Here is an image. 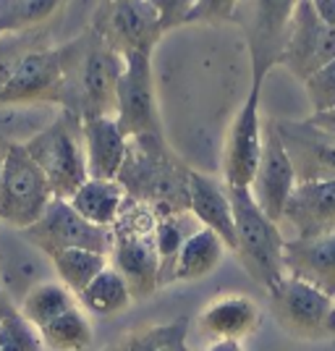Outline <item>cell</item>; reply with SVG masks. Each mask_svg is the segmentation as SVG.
I'll list each match as a JSON object with an SVG mask.
<instances>
[{
    "mask_svg": "<svg viewBox=\"0 0 335 351\" xmlns=\"http://www.w3.org/2000/svg\"><path fill=\"white\" fill-rule=\"evenodd\" d=\"M189 173L165 145L162 134H145L129 139L126 162L118 173L129 199L147 205L158 218L189 213Z\"/></svg>",
    "mask_w": 335,
    "mask_h": 351,
    "instance_id": "cell-1",
    "label": "cell"
},
{
    "mask_svg": "<svg viewBox=\"0 0 335 351\" xmlns=\"http://www.w3.org/2000/svg\"><path fill=\"white\" fill-rule=\"evenodd\" d=\"M228 197L236 223V257L249 278L270 293L288 278L283 263L286 239L280 234V226L260 210L249 189L228 186Z\"/></svg>",
    "mask_w": 335,
    "mask_h": 351,
    "instance_id": "cell-2",
    "label": "cell"
},
{
    "mask_svg": "<svg viewBox=\"0 0 335 351\" xmlns=\"http://www.w3.org/2000/svg\"><path fill=\"white\" fill-rule=\"evenodd\" d=\"M158 215L147 205L129 199L113 226L110 267L121 273L134 299H147L160 289V254L155 247Z\"/></svg>",
    "mask_w": 335,
    "mask_h": 351,
    "instance_id": "cell-3",
    "label": "cell"
},
{
    "mask_svg": "<svg viewBox=\"0 0 335 351\" xmlns=\"http://www.w3.org/2000/svg\"><path fill=\"white\" fill-rule=\"evenodd\" d=\"M123 69V56L110 50L100 37H95V43L79 58H71L69 47V79L63 95L66 110L76 113L82 121L97 116L116 118V92Z\"/></svg>",
    "mask_w": 335,
    "mask_h": 351,
    "instance_id": "cell-4",
    "label": "cell"
},
{
    "mask_svg": "<svg viewBox=\"0 0 335 351\" xmlns=\"http://www.w3.org/2000/svg\"><path fill=\"white\" fill-rule=\"evenodd\" d=\"M24 149L42 168L58 199H71L79 186L89 178L82 118L71 110H63L42 132L27 139Z\"/></svg>",
    "mask_w": 335,
    "mask_h": 351,
    "instance_id": "cell-5",
    "label": "cell"
},
{
    "mask_svg": "<svg viewBox=\"0 0 335 351\" xmlns=\"http://www.w3.org/2000/svg\"><path fill=\"white\" fill-rule=\"evenodd\" d=\"M55 199L42 168L29 158L24 145H11L0 178V223L24 231L45 215Z\"/></svg>",
    "mask_w": 335,
    "mask_h": 351,
    "instance_id": "cell-6",
    "label": "cell"
},
{
    "mask_svg": "<svg viewBox=\"0 0 335 351\" xmlns=\"http://www.w3.org/2000/svg\"><path fill=\"white\" fill-rule=\"evenodd\" d=\"M270 309L277 325L301 341H325L335 336V299L304 280L288 278L270 291Z\"/></svg>",
    "mask_w": 335,
    "mask_h": 351,
    "instance_id": "cell-7",
    "label": "cell"
},
{
    "mask_svg": "<svg viewBox=\"0 0 335 351\" xmlns=\"http://www.w3.org/2000/svg\"><path fill=\"white\" fill-rule=\"evenodd\" d=\"M21 236L47 257L63 249H89L108 257L113 252V228H100L84 220L69 199H58V197L50 202L42 218L21 231Z\"/></svg>",
    "mask_w": 335,
    "mask_h": 351,
    "instance_id": "cell-8",
    "label": "cell"
},
{
    "mask_svg": "<svg viewBox=\"0 0 335 351\" xmlns=\"http://www.w3.org/2000/svg\"><path fill=\"white\" fill-rule=\"evenodd\" d=\"M69 79V47L32 50L16 60L0 89V105L63 103Z\"/></svg>",
    "mask_w": 335,
    "mask_h": 351,
    "instance_id": "cell-9",
    "label": "cell"
},
{
    "mask_svg": "<svg viewBox=\"0 0 335 351\" xmlns=\"http://www.w3.org/2000/svg\"><path fill=\"white\" fill-rule=\"evenodd\" d=\"M262 84L264 73H251V89L225 134V147H223L225 186L249 189L257 173L260 155H262V118H260Z\"/></svg>",
    "mask_w": 335,
    "mask_h": 351,
    "instance_id": "cell-10",
    "label": "cell"
},
{
    "mask_svg": "<svg viewBox=\"0 0 335 351\" xmlns=\"http://www.w3.org/2000/svg\"><path fill=\"white\" fill-rule=\"evenodd\" d=\"M162 32V16L152 0H113L97 19V37L123 58L134 53L152 56Z\"/></svg>",
    "mask_w": 335,
    "mask_h": 351,
    "instance_id": "cell-11",
    "label": "cell"
},
{
    "mask_svg": "<svg viewBox=\"0 0 335 351\" xmlns=\"http://www.w3.org/2000/svg\"><path fill=\"white\" fill-rule=\"evenodd\" d=\"M335 60V29L322 21L312 0H296L288 21V34L283 45L280 63L299 79L306 82L314 71Z\"/></svg>",
    "mask_w": 335,
    "mask_h": 351,
    "instance_id": "cell-12",
    "label": "cell"
},
{
    "mask_svg": "<svg viewBox=\"0 0 335 351\" xmlns=\"http://www.w3.org/2000/svg\"><path fill=\"white\" fill-rule=\"evenodd\" d=\"M126 69L121 73L116 92V121L129 139L145 134H162L155 82H152V56L134 53L126 56Z\"/></svg>",
    "mask_w": 335,
    "mask_h": 351,
    "instance_id": "cell-13",
    "label": "cell"
},
{
    "mask_svg": "<svg viewBox=\"0 0 335 351\" xmlns=\"http://www.w3.org/2000/svg\"><path fill=\"white\" fill-rule=\"evenodd\" d=\"M296 184L299 181L293 173L291 158L283 147V139L277 134L275 123H267L262 126V155H260V165H257V173H254L249 191L264 215L280 226L283 210L288 205Z\"/></svg>",
    "mask_w": 335,
    "mask_h": 351,
    "instance_id": "cell-14",
    "label": "cell"
},
{
    "mask_svg": "<svg viewBox=\"0 0 335 351\" xmlns=\"http://www.w3.org/2000/svg\"><path fill=\"white\" fill-rule=\"evenodd\" d=\"M277 134L293 162L299 184L335 181V136L309 121H277Z\"/></svg>",
    "mask_w": 335,
    "mask_h": 351,
    "instance_id": "cell-15",
    "label": "cell"
},
{
    "mask_svg": "<svg viewBox=\"0 0 335 351\" xmlns=\"http://www.w3.org/2000/svg\"><path fill=\"white\" fill-rule=\"evenodd\" d=\"M47 270H53L50 257L21 236L16 228H0V289L11 296L16 307L24 296L47 280Z\"/></svg>",
    "mask_w": 335,
    "mask_h": 351,
    "instance_id": "cell-16",
    "label": "cell"
},
{
    "mask_svg": "<svg viewBox=\"0 0 335 351\" xmlns=\"http://www.w3.org/2000/svg\"><path fill=\"white\" fill-rule=\"evenodd\" d=\"M280 226L293 231L291 239H312V236L335 231V181H306L296 184L288 205L283 210Z\"/></svg>",
    "mask_w": 335,
    "mask_h": 351,
    "instance_id": "cell-17",
    "label": "cell"
},
{
    "mask_svg": "<svg viewBox=\"0 0 335 351\" xmlns=\"http://www.w3.org/2000/svg\"><path fill=\"white\" fill-rule=\"evenodd\" d=\"M283 263L286 276L335 299V231L312 239H286Z\"/></svg>",
    "mask_w": 335,
    "mask_h": 351,
    "instance_id": "cell-18",
    "label": "cell"
},
{
    "mask_svg": "<svg viewBox=\"0 0 335 351\" xmlns=\"http://www.w3.org/2000/svg\"><path fill=\"white\" fill-rule=\"evenodd\" d=\"M296 0H257L254 27H251V73H264L280 63L288 21Z\"/></svg>",
    "mask_w": 335,
    "mask_h": 351,
    "instance_id": "cell-19",
    "label": "cell"
},
{
    "mask_svg": "<svg viewBox=\"0 0 335 351\" xmlns=\"http://www.w3.org/2000/svg\"><path fill=\"white\" fill-rule=\"evenodd\" d=\"M82 134H84L89 178L116 181L126 162V152H129V136L121 132L118 121L113 116L84 118Z\"/></svg>",
    "mask_w": 335,
    "mask_h": 351,
    "instance_id": "cell-20",
    "label": "cell"
},
{
    "mask_svg": "<svg viewBox=\"0 0 335 351\" xmlns=\"http://www.w3.org/2000/svg\"><path fill=\"white\" fill-rule=\"evenodd\" d=\"M189 213L199 220L202 228H210L223 239L225 249L236 252V223L228 186L212 176L191 171L189 173Z\"/></svg>",
    "mask_w": 335,
    "mask_h": 351,
    "instance_id": "cell-21",
    "label": "cell"
},
{
    "mask_svg": "<svg viewBox=\"0 0 335 351\" xmlns=\"http://www.w3.org/2000/svg\"><path fill=\"white\" fill-rule=\"evenodd\" d=\"M262 312L254 299L241 293H223L199 312V328L212 341H241L260 328Z\"/></svg>",
    "mask_w": 335,
    "mask_h": 351,
    "instance_id": "cell-22",
    "label": "cell"
},
{
    "mask_svg": "<svg viewBox=\"0 0 335 351\" xmlns=\"http://www.w3.org/2000/svg\"><path fill=\"white\" fill-rule=\"evenodd\" d=\"M69 202L84 220L100 226V228H113L121 210L126 205V191L118 181L87 178Z\"/></svg>",
    "mask_w": 335,
    "mask_h": 351,
    "instance_id": "cell-23",
    "label": "cell"
},
{
    "mask_svg": "<svg viewBox=\"0 0 335 351\" xmlns=\"http://www.w3.org/2000/svg\"><path fill=\"white\" fill-rule=\"evenodd\" d=\"M225 244L215 231L199 228L186 239L175 260V280H199L215 273L223 263Z\"/></svg>",
    "mask_w": 335,
    "mask_h": 351,
    "instance_id": "cell-24",
    "label": "cell"
},
{
    "mask_svg": "<svg viewBox=\"0 0 335 351\" xmlns=\"http://www.w3.org/2000/svg\"><path fill=\"white\" fill-rule=\"evenodd\" d=\"M105 351H191L189 349V320L175 317L162 325H147L132 330Z\"/></svg>",
    "mask_w": 335,
    "mask_h": 351,
    "instance_id": "cell-25",
    "label": "cell"
},
{
    "mask_svg": "<svg viewBox=\"0 0 335 351\" xmlns=\"http://www.w3.org/2000/svg\"><path fill=\"white\" fill-rule=\"evenodd\" d=\"M199 220L191 213H181V215H168V218H158L155 226V247L160 254V289L175 280V260L178 252L186 244L194 231H199Z\"/></svg>",
    "mask_w": 335,
    "mask_h": 351,
    "instance_id": "cell-26",
    "label": "cell"
},
{
    "mask_svg": "<svg viewBox=\"0 0 335 351\" xmlns=\"http://www.w3.org/2000/svg\"><path fill=\"white\" fill-rule=\"evenodd\" d=\"M50 265L60 283L73 296H79L110 265V257L100 252H89V249H63L50 257Z\"/></svg>",
    "mask_w": 335,
    "mask_h": 351,
    "instance_id": "cell-27",
    "label": "cell"
},
{
    "mask_svg": "<svg viewBox=\"0 0 335 351\" xmlns=\"http://www.w3.org/2000/svg\"><path fill=\"white\" fill-rule=\"evenodd\" d=\"M76 299L87 312L97 315V317H113V315L123 312L134 302L126 280L121 278V273L113 270L110 265Z\"/></svg>",
    "mask_w": 335,
    "mask_h": 351,
    "instance_id": "cell-28",
    "label": "cell"
},
{
    "mask_svg": "<svg viewBox=\"0 0 335 351\" xmlns=\"http://www.w3.org/2000/svg\"><path fill=\"white\" fill-rule=\"evenodd\" d=\"M73 307H76V296L60 280H45L24 296V302L18 304V312L40 330L47 322H53Z\"/></svg>",
    "mask_w": 335,
    "mask_h": 351,
    "instance_id": "cell-29",
    "label": "cell"
},
{
    "mask_svg": "<svg viewBox=\"0 0 335 351\" xmlns=\"http://www.w3.org/2000/svg\"><path fill=\"white\" fill-rule=\"evenodd\" d=\"M40 336L47 351H84L92 343V325L82 309L73 307L40 328Z\"/></svg>",
    "mask_w": 335,
    "mask_h": 351,
    "instance_id": "cell-30",
    "label": "cell"
},
{
    "mask_svg": "<svg viewBox=\"0 0 335 351\" xmlns=\"http://www.w3.org/2000/svg\"><path fill=\"white\" fill-rule=\"evenodd\" d=\"M63 0H0V34L32 29L47 21Z\"/></svg>",
    "mask_w": 335,
    "mask_h": 351,
    "instance_id": "cell-31",
    "label": "cell"
},
{
    "mask_svg": "<svg viewBox=\"0 0 335 351\" xmlns=\"http://www.w3.org/2000/svg\"><path fill=\"white\" fill-rule=\"evenodd\" d=\"M42 336L18 309L0 322V351H42Z\"/></svg>",
    "mask_w": 335,
    "mask_h": 351,
    "instance_id": "cell-32",
    "label": "cell"
},
{
    "mask_svg": "<svg viewBox=\"0 0 335 351\" xmlns=\"http://www.w3.org/2000/svg\"><path fill=\"white\" fill-rule=\"evenodd\" d=\"M306 100L312 105V113L335 110V60L322 66L304 82Z\"/></svg>",
    "mask_w": 335,
    "mask_h": 351,
    "instance_id": "cell-33",
    "label": "cell"
},
{
    "mask_svg": "<svg viewBox=\"0 0 335 351\" xmlns=\"http://www.w3.org/2000/svg\"><path fill=\"white\" fill-rule=\"evenodd\" d=\"M238 0H197L194 8H189L186 21H220L234 14Z\"/></svg>",
    "mask_w": 335,
    "mask_h": 351,
    "instance_id": "cell-34",
    "label": "cell"
},
{
    "mask_svg": "<svg viewBox=\"0 0 335 351\" xmlns=\"http://www.w3.org/2000/svg\"><path fill=\"white\" fill-rule=\"evenodd\" d=\"M306 121H309V123H314V126H317V129H322V132H327V134H333V136H335V110L312 113Z\"/></svg>",
    "mask_w": 335,
    "mask_h": 351,
    "instance_id": "cell-35",
    "label": "cell"
},
{
    "mask_svg": "<svg viewBox=\"0 0 335 351\" xmlns=\"http://www.w3.org/2000/svg\"><path fill=\"white\" fill-rule=\"evenodd\" d=\"M312 5H314V11L322 21L335 29V0H312Z\"/></svg>",
    "mask_w": 335,
    "mask_h": 351,
    "instance_id": "cell-36",
    "label": "cell"
},
{
    "mask_svg": "<svg viewBox=\"0 0 335 351\" xmlns=\"http://www.w3.org/2000/svg\"><path fill=\"white\" fill-rule=\"evenodd\" d=\"M16 309H18V307H16L14 302H11V296H8V293L0 289V322L5 320L8 315H14Z\"/></svg>",
    "mask_w": 335,
    "mask_h": 351,
    "instance_id": "cell-37",
    "label": "cell"
},
{
    "mask_svg": "<svg viewBox=\"0 0 335 351\" xmlns=\"http://www.w3.org/2000/svg\"><path fill=\"white\" fill-rule=\"evenodd\" d=\"M207 351H244L241 341H215Z\"/></svg>",
    "mask_w": 335,
    "mask_h": 351,
    "instance_id": "cell-38",
    "label": "cell"
},
{
    "mask_svg": "<svg viewBox=\"0 0 335 351\" xmlns=\"http://www.w3.org/2000/svg\"><path fill=\"white\" fill-rule=\"evenodd\" d=\"M8 149L11 145L5 139H0V178H3V168H5V158H8Z\"/></svg>",
    "mask_w": 335,
    "mask_h": 351,
    "instance_id": "cell-39",
    "label": "cell"
}]
</instances>
